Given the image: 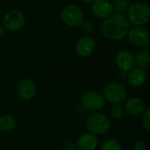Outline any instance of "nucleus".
Listing matches in <instances>:
<instances>
[{"label":"nucleus","mask_w":150,"mask_h":150,"mask_svg":"<svg viewBox=\"0 0 150 150\" xmlns=\"http://www.w3.org/2000/svg\"><path fill=\"white\" fill-rule=\"evenodd\" d=\"M134 150H147L146 143L142 141L136 142L134 144Z\"/></svg>","instance_id":"23"},{"label":"nucleus","mask_w":150,"mask_h":150,"mask_svg":"<svg viewBox=\"0 0 150 150\" xmlns=\"http://www.w3.org/2000/svg\"><path fill=\"white\" fill-rule=\"evenodd\" d=\"M111 115L114 120H120L124 116V108L120 105H114L111 109Z\"/></svg>","instance_id":"20"},{"label":"nucleus","mask_w":150,"mask_h":150,"mask_svg":"<svg viewBox=\"0 0 150 150\" xmlns=\"http://www.w3.org/2000/svg\"><path fill=\"white\" fill-rule=\"evenodd\" d=\"M16 120L11 115H4L0 118V131L4 133L11 132L16 127Z\"/></svg>","instance_id":"16"},{"label":"nucleus","mask_w":150,"mask_h":150,"mask_svg":"<svg viewBox=\"0 0 150 150\" xmlns=\"http://www.w3.org/2000/svg\"><path fill=\"white\" fill-rule=\"evenodd\" d=\"M3 27L10 32H16L20 30L25 23V16L17 10L7 11L2 19Z\"/></svg>","instance_id":"6"},{"label":"nucleus","mask_w":150,"mask_h":150,"mask_svg":"<svg viewBox=\"0 0 150 150\" xmlns=\"http://www.w3.org/2000/svg\"><path fill=\"white\" fill-rule=\"evenodd\" d=\"M131 44L136 47H144L149 43V32L143 26H134L127 35Z\"/></svg>","instance_id":"8"},{"label":"nucleus","mask_w":150,"mask_h":150,"mask_svg":"<svg viewBox=\"0 0 150 150\" xmlns=\"http://www.w3.org/2000/svg\"><path fill=\"white\" fill-rule=\"evenodd\" d=\"M0 141H1V137H0Z\"/></svg>","instance_id":"26"},{"label":"nucleus","mask_w":150,"mask_h":150,"mask_svg":"<svg viewBox=\"0 0 150 150\" xmlns=\"http://www.w3.org/2000/svg\"><path fill=\"white\" fill-rule=\"evenodd\" d=\"M104 98L114 105H120L126 100L127 91L125 87L118 82H111L104 87Z\"/></svg>","instance_id":"5"},{"label":"nucleus","mask_w":150,"mask_h":150,"mask_svg":"<svg viewBox=\"0 0 150 150\" xmlns=\"http://www.w3.org/2000/svg\"><path fill=\"white\" fill-rule=\"evenodd\" d=\"M80 26H81L82 31H83L84 33H86V35L92 33L94 32V30H95V26H94L93 23L91 22V21H89V20H84V21L81 24Z\"/></svg>","instance_id":"21"},{"label":"nucleus","mask_w":150,"mask_h":150,"mask_svg":"<svg viewBox=\"0 0 150 150\" xmlns=\"http://www.w3.org/2000/svg\"><path fill=\"white\" fill-rule=\"evenodd\" d=\"M96 41L91 35H83L78 39L76 44V53L82 57L90 56L95 50Z\"/></svg>","instance_id":"9"},{"label":"nucleus","mask_w":150,"mask_h":150,"mask_svg":"<svg viewBox=\"0 0 150 150\" xmlns=\"http://www.w3.org/2000/svg\"><path fill=\"white\" fill-rule=\"evenodd\" d=\"M125 111L132 117H139L145 112L144 102L139 98H130L125 102Z\"/></svg>","instance_id":"13"},{"label":"nucleus","mask_w":150,"mask_h":150,"mask_svg":"<svg viewBox=\"0 0 150 150\" xmlns=\"http://www.w3.org/2000/svg\"><path fill=\"white\" fill-rule=\"evenodd\" d=\"M91 11L97 17L106 18L113 14V5L109 0H94L91 4Z\"/></svg>","instance_id":"12"},{"label":"nucleus","mask_w":150,"mask_h":150,"mask_svg":"<svg viewBox=\"0 0 150 150\" xmlns=\"http://www.w3.org/2000/svg\"><path fill=\"white\" fill-rule=\"evenodd\" d=\"M4 33V27H3L2 25H0V39L3 37Z\"/></svg>","instance_id":"24"},{"label":"nucleus","mask_w":150,"mask_h":150,"mask_svg":"<svg viewBox=\"0 0 150 150\" xmlns=\"http://www.w3.org/2000/svg\"><path fill=\"white\" fill-rule=\"evenodd\" d=\"M130 29V23L121 13H114L103 19L100 23V32L104 37L111 40L124 39Z\"/></svg>","instance_id":"1"},{"label":"nucleus","mask_w":150,"mask_h":150,"mask_svg":"<svg viewBox=\"0 0 150 150\" xmlns=\"http://www.w3.org/2000/svg\"><path fill=\"white\" fill-rule=\"evenodd\" d=\"M61 17L63 22L71 27L80 26L84 21V13L83 10L75 4L64 6L61 11Z\"/></svg>","instance_id":"4"},{"label":"nucleus","mask_w":150,"mask_h":150,"mask_svg":"<svg viewBox=\"0 0 150 150\" xmlns=\"http://www.w3.org/2000/svg\"><path fill=\"white\" fill-rule=\"evenodd\" d=\"M111 126L110 120L102 113H94L86 120V127L91 134L101 135L108 132Z\"/></svg>","instance_id":"3"},{"label":"nucleus","mask_w":150,"mask_h":150,"mask_svg":"<svg viewBox=\"0 0 150 150\" xmlns=\"http://www.w3.org/2000/svg\"><path fill=\"white\" fill-rule=\"evenodd\" d=\"M129 84L134 88H139L142 86L147 80V73L145 69L135 67L133 68L127 76Z\"/></svg>","instance_id":"14"},{"label":"nucleus","mask_w":150,"mask_h":150,"mask_svg":"<svg viewBox=\"0 0 150 150\" xmlns=\"http://www.w3.org/2000/svg\"><path fill=\"white\" fill-rule=\"evenodd\" d=\"M112 5H113V10H115L117 13L122 14V12L127 11L130 5V2L129 0H115Z\"/></svg>","instance_id":"19"},{"label":"nucleus","mask_w":150,"mask_h":150,"mask_svg":"<svg viewBox=\"0 0 150 150\" xmlns=\"http://www.w3.org/2000/svg\"><path fill=\"white\" fill-rule=\"evenodd\" d=\"M150 19V8L143 2H135L127 9V20L134 26H142Z\"/></svg>","instance_id":"2"},{"label":"nucleus","mask_w":150,"mask_h":150,"mask_svg":"<svg viewBox=\"0 0 150 150\" xmlns=\"http://www.w3.org/2000/svg\"><path fill=\"white\" fill-rule=\"evenodd\" d=\"M98 145V139L92 134H83L76 142L78 150H95Z\"/></svg>","instance_id":"15"},{"label":"nucleus","mask_w":150,"mask_h":150,"mask_svg":"<svg viewBox=\"0 0 150 150\" xmlns=\"http://www.w3.org/2000/svg\"><path fill=\"white\" fill-rule=\"evenodd\" d=\"M82 105L84 108L91 111H97L103 108L105 105V99L102 94L98 91H86L82 97Z\"/></svg>","instance_id":"7"},{"label":"nucleus","mask_w":150,"mask_h":150,"mask_svg":"<svg viewBox=\"0 0 150 150\" xmlns=\"http://www.w3.org/2000/svg\"><path fill=\"white\" fill-rule=\"evenodd\" d=\"M36 86L34 82L30 78H25L21 80L17 88L18 97L21 101H28L32 99L35 94Z\"/></svg>","instance_id":"10"},{"label":"nucleus","mask_w":150,"mask_h":150,"mask_svg":"<svg viewBox=\"0 0 150 150\" xmlns=\"http://www.w3.org/2000/svg\"><path fill=\"white\" fill-rule=\"evenodd\" d=\"M100 150H122V147L117 140L109 139L102 143Z\"/></svg>","instance_id":"18"},{"label":"nucleus","mask_w":150,"mask_h":150,"mask_svg":"<svg viewBox=\"0 0 150 150\" xmlns=\"http://www.w3.org/2000/svg\"><path fill=\"white\" fill-rule=\"evenodd\" d=\"M135 63L138 65V67L146 69L149 66L150 64V53L148 50H142L140 51L136 56H134Z\"/></svg>","instance_id":"17"},{"label":"nucleus","mask_w":150,"mask_h":150,"mask_svg":"<svg viewBox=\"0 0 150 150\" xmlns=\"http://www.w3.org/2000/svg\"><path fill=\"white\" fill-rule=\"evenodd\" d=\"M134 56L135 55L131 51L127 49H122L116 54V64L122 71H129L135 65Z\"/></svg>","instance_id":"11"},{"label":"nucleus","mask_w":150,"mask_h":150,"mask_svg":"<svg viewBox=\"0 0 150 150\" xmlns=\"http://www.w3.org/2000/svg\"><path fill=\"white\" fill-rule=\"evenodd\" d=\"M142 125L147 132L150 131V109L148 108L142 113Z\"/></svg>","instance_id":"22"},{"label":"nucleus","mask_w":150,"mask_h":150,"mask_svg":"<svg viewBox=\"0 0 150 150\" xmlns=\"http://www.w3.org/2000/svg\"><path fill=\"white\" fill-rule=\"evenodd\" d=\"M83 3H85V4H92V2L94 1V0H82Z\"/></svg>","instance_id":"25"}]
</instances>
